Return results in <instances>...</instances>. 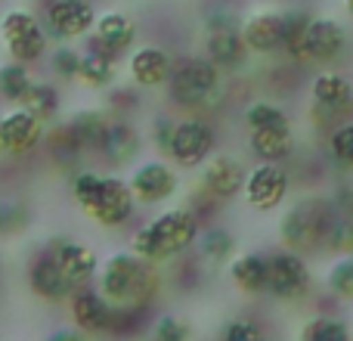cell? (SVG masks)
<instances>
[{
  "label": "cell",
  "mask_w": 353,
  "mask_h": 341,
  "mask_svg": "<svg viewBox=\"0 0 353 341\" xmlns=\"http://www.w3.org/2000/svg\"><path fill=\"white\" fill-rule=\"evenodd\" d=\"M189 335H192L189 323L180 317H174V313H165V317L155 320L152 341H189Z\"/></svg>",
  "instance_id": "obj_40"
},
{
  "label": "cell",
  "mask_w": 353,
  "mask_h": 341,
  "mask_svg": "<svg viewBox=\"0 0 353 341\" xmlns=\"http://www.w3.org/2000/svg\"><path fill=\"white\" fill-rule=\"evenodd\" d=\"M31 75L28 68L22 66V62H10V66L0 68V97L6 99V103H22L25 93L31 90Z\"/></svg>",
  "instance_id": "obj_34"
},
{
  "label": "cell",
  "mask_w": 353,
  "mask_h": 341,
  "mask_svg": "<svg viewBox=\"0 0 353 341\" xmlns=\"http://www.w3.org/2000/svg\"><path fill=\"white\" fill-rule=\"evenodd\" d=\"M134 37H137L134 19L124 16V12H105V16L97 19V37H93L90 50L109 56V59H118L134 43Z\"/></svg>",
  "instance_id": "obj_21"
},
{
  "label": "cell",
  "mask_w": 353,
  "mask_h": 341,
  "mask_svg": "<svg viewBox=\"0 0 353 341\" xmlns=\"http://www.w3.org/2000/svg\"><path fill=\"white\" fill-rule=\"evenodd\" d=\"M43 134H47L43 121L34 118L31 112H25L22 106L12 109V112H6V115L0 118V149L10 153V155L31 153L34 146L43 143Z\"/></svg>",
  "instance_id": "obj_15"
},
{
  "label": "cell",
  "mask_w": 353,
  "mask_h": 341,
  "mask_svg": "<svg viewBox=\"0 0 353 341\" xmlns=\"http://www.w3.org/2000/svg\"><path fill=\"white\" fill-rule=\"evenodd\" d=\"M47 341H87V335L78 332V329H59V332H53Z\"/></svg>",
  "instance_id": "obj_45"
},
{
  "label": "cell",
  "mask_w": 353,
  "mask_h": 341,
  "mask_svg": "<svg viewBox=\"0 0 353 341\" xmlns=\"http://www.w3.org/2000/svg\"><path fill=\"white\" fill-rule=\"evenodd\" d=\"M245 177H248V170L239 159L214 155L201 170V193L211 195L214 202H230L245 189Z\"/></svg>",
  "instance_id": "obj_14"
},
{
  "label": "cell",
  "mask_w": 353,
  "mask_h": 341,
  "mask_svg": "<svg viewBox=\"0 0 353 341\" xmlns=\"http://www.w3.org/2000/svg\"><path fill=\"white\" fill-rule=\"evenodd\" d=\"M22 109L31 112L34 118H41L43 124L53 121V118L59 115V90H56L53 84H47V81H34L31 90L25 93V99H22Z\"/></svg>",
  "instance_id": "obj_29"
},
{
  "label": "cell",
  "mask_w": 353,
  "mask_h": 341,
  "mask_svg": "<svg viewBox=\"0 0 353 341\" xmlns=\"http://www.w3.org/2000/svg\"><path fill=\"white\" fill-rule=\"evenodd\" d=\"M292 193V174H288L285 165H257L248 170L245 177V202L254 211H276L282 208V202Z\"/></svg>",
  "instance_id": "obj_10"
},
{
  "label": "cell",
  "mask_w": 353,
  "mask_h": 341,
  "mask_svg": "<svg viewBox=\"0 0 353 341\" xmlns=\"http://www.w3.org/2000/svg\"><path fill=\"white\" fill-rule=\"evenodd\" d=\"M0 31H3V41H6V50H10L12 62L28 66V62H37L47 53V31H43V25L37 22L31 12L10 10L3 16Z\"/></svg>",
  "instance_id": "obj_9"
},
{
  "label": "cell",
  "mask_w": 353,
  "mask_h": 341,
  "mask_svg": "<svg viewBox=\"0 0 353 341\" xmlns=\"http://www.w3.org/2000/svg\"><path fill=\"white\" fill-rule=\"evenodd\" d=\"M130 193H134L137 202L143 205H161L176 193L180 180H176V170L165 162H146L130 174Z\"/></svg>",
  "instance_id": "obj_16"
},
{
  "label": "cell",
  "mask_w": 353,
  "mask_h": 341,
  "mask_svg": "<svg viewBox=\"0 0 353 341\" xmlns=\"http://www.w3.org/2000/svg\"><path fill=\"white\" fill-rule=\"evenodd\" d=\"M214 149V128L205 118H183L174 128V140H171V155L168 159L180 168H199L208 162Z\"/></svg>",
  "instance_id": "obj_12"
},
{
  "label": "cell",
  "mask_w": 353,
  "mask_h": 341,
  "mask_svg": "<svg viewBox=\"0 0 353 341\" xmlns=\"http://www.w3.org/2000/svg\"><path fill=\"white\" fill-rule=\"evenodd\" d=\"M53 72L59 75V78H65V81L78 78V72H81V53H78V50H72V47H59L53 53Z\"/></svg>",
  "instance_id": "obj_42"
},
{
  "label": "cell",
  "mask_w": 353,
  "mask_h": 341,
  "mask_svg": "<svg viewBox=\"0 0 353 341\" xmlns=\"http://www.w3.org/2000/svg\"><path fill=\"white\" fill-rule=\"evenodd\" d=\"M325 149H329V159L335 162L341 170H353V121L329 128Z\"/></svg>",
  "instance_id": "obj_32"
},
{
  "label": "cell",
  "mask_w": 353,
  "mask_h": 341,
  "mask_svg": "<svg viewBox=\"0 0 353 341\" xmlns=\"http://www.w3.org/2000/svg\"><path fill=\"white\" fill-rule=\"evenodd\" d=\"M112 106L121 109V115H128V109H137V93L134 90H121L112 97Z\"/></svg>",
  "instance_id": "obj_44"
},
{
  "label": "cell",
  "mask_w": 353,
  "mask_h": 341,
  "mask_svg": "<svg viewBox=\"0 0 353 341\" xmlns=\"http://www.w3.org/2000/svg\"><path fill=\"white\" fill-rule=\"evenodd\" d=\"M267 267H270L267 295H273L276 301H301L310 295L313 276L304 255H294L288 249L273 251V255H267Z\"/></svg>",
  "instance_id": "obj_8"
},
{
  "label": "cell",
  "mask_w": 353,
  "mask_h": 341,
  "mask_svg": "<svg viewBox=\"0 0 353 341\" xmlns=\"http://www.w3.org/2000/svg\"><path fill=\"white\" fill-rule=\"evenodd\" d=\"M344 10H347V16H353V0H341Z\"/></svg>",
  "instance_id": "obj_46"
},
{
  "label": "cell",
  "mask_w": 353,
  "mask_h": 341,
  "mask_svg": "<svg viewBox=\"0 0 353 341\" xmlns=\"http://www.w3.org/2000/svg\"><path fill=\"white\" fill-rule=\"evenodd\" d=\"M245 124L251 130H270V128H292V118L282 106H276L273 99H257L245 109Z\"/></svg>",
  "instance_id": "obj_31"
},
{
  "label": "cell",
  "mask_w": 353,
  "mask_h": 341,
  "mask_svg": "<svg viewBox=\"0 0 353 341\" xmlns=\"http://www.w3.org/2000/svg\"><path fill=\"white\" fill-rule=\"evenodd\" d=\"M230 280L245 295H267V286H270L267 255H257V251L236 255L230 261Z\"/></svg>",
  "instance_id": "obj_23"
},
{
  "label": "cell",
  "mask_w": 353,
  "mask_h": 341,
  "mask_svg": "<svg viewBox=\"0 0 353 341\" xmlns=\"http://www.w3.org/2000/svg\"><path fill=\"white\" fill-rule=\"evenodd\" d=\"M134 205H137V199H134V193H130V183L121 180V177H105L103 174L97 199L84 208V214L90 220H97L99 226H121V224L130 220Z\"/></svg>",
  "instance_id": "obj_11"
},
{
  "label": "cell",
  "mask_w": 353,
  "mask_h": 341,
  "mask_svg": "<svg viewBox=\"0 0 353 341\" xmlns=\"http://www.w3.org/2000/svg\"><path fill=\"white\" fill-rule=\"evenodd\" d=\"M68 311H72L78 332H84V335H109L112 304L97 289H74Z\"/></svg>",
  "instance_id": "obj_19"
},
{
  "label": "cell",
  "mask_w": 353,
  "mask_h": 341,
  "mask_svg": "<svg viewBox=\"0 0 353 341\" xmlns=\"http://www.w3.org/2000/svg\"><path fill=\"white\" fill-rule=\"evenodd\" d=\"M201 224L189 208H171L161 211L159 217H152L149 224H143L130 239V251L143 261H171L180 257L199 242Z\"/></svg>",
  "instance_id": "obj_2"
},
{
  "label": "cell",
  "mask_w": 353,
  "mask_h": 341,
  "mask_svg": "<svg viewBox=\"0 0 353 341\" xmlns=\"http://www.w3.org/2000/svg\"><path fill=\"white\" fill-rule=\"evenodd\" d=\"M109 124H112V118H105V112L84 109L68 121V128H72L74 137L81 140L84 153H99L105 143V134H109Z\"/></svg>",
  "instance_id": "obj_26"
},
{
  "label": "cell",
  "mask_w": 353,
  "mask_h": 341,
  "mask_svg": "<svg viewBox=\"0 0 353 341\" xmlns=\"http://www.w3.org/2000/svg\"><path fill=\"white\" fill-rule=\"evenodd\" d=\"M43 143H47L50 159H53L59 168L74 165V162L81 159V153H84L81 140L74 137V130L68 128V124H56V128H50L47 134H43Z\"/></svg>",
  "instance_id": "obj_27"
},
{
  "label": "cell",
  "mask_w": 353,
  "mask_h": 341,
  "mask_svg": "<svg viewBox=\"0 0 353 341\" xmlns=\"http://www.w3.org/2000/svg\"><path fill=\"white\" fill-rule=\"evenodd\" d=\"M310 99H313V115L325 118V121H353V81L344 72L335 68H323L313 75L310 81Z\"/></svg>",
  "instance_id": "obj_6"
},
{
  "label": "cell",
  "mask_w": 353,
  "mask_h": 341,
  "mask_svg": "<svg viewBox=\"0 0 353 341\" xmlns=\"http://www.w3.org/2000/svg\"><path fill=\"white\" fill-rule=\"evenodd\" d=\"M335 217H338V205L332 199L313 195V199L294 202L279 220L282 249L294 251V255H307V251L325 249Z\"/></svg>",
  "instance_id": "obj_3"
},
{
  "label": "cell",
  "mask_w": 353,
  "mask_h": 341,
  "mask_svg": "<svg viewBox=\"0 0 353 341\" xmlns=\"http://www.w3.org/2000/svg\"><path fill=\"white\" fill-rule=\"evenodd\" d=\"M140 134H137V128L128 121V118H115V121L109 124V134H105V143H103V159L109 162V165H128V162L137 159V153H140Z\"/></svg>",
  "instance_id": "obj_25"
},
{
  "label": "cell",
  "mask_w": 353,
  "mask_h": 341,
  "mask_svg": "<svg viewBox=\"0 0 353 341\" xmlns=\"http://www.w3.org/2000/svg\"><path fill=\"white\" fill-rule=\"evenodd\" d=\"M161 280L152 261L134 251H118L99 267V295L118 307H149L159 295Z\"/></svg>",
  "instance_id": "obj_1"
},
{
  "label": "cell",
  "mask_w": 353,
  "mask_h": 341,
  "mask_svg": "<svg viewBox=\"0 0 353 341\" xmlns=\"http://www.w3.org/2000/svg\"><path fill=\"white\" fill-rule=\"evenodd\" d=\"M220 87V68L208 56H183L174 62L168 93L180 109H201Z\"/></svg>",
  "instance_id": "obj_4"
},
{
  "label": "cell",
  "mask_w": 353,
  "mask_h": 341,
  "mask_svg": "<svg viewBox=\"0 0 353 341\" xmlns=\"http://www.w3.org/2000/svg\"><path fill=\"white\" fill-rule=\"evenodd\" d=\"M251 153L261 159V165H282L294 153V130L292 128H270L248 134Z\"/></svg>",
  "instance_id": "obj_24"
},
{
  "label": "cell",
  "mask_w": 353,
  "mask_h": 341,
  "mask_svg": "<svg viewBox=\"0 0 353 341\" xmlns=\"http://www.w3.org/2000/svg\"><path fill=\"white\" fill-rule=\"evenodd\" d=\"M199 255L205 257L208 264H226L236 257V236L230 230H220V226H211L199 236Z\"/></svg>",
  "instance_id": "obj_30"
},
{
  "label": "cell",
  "mask_w": 353,
  "mask_h": 341,
  "mask_svg": "<svg viewBox=\"0 0 353 341\" xmlns=\"http://www.w3.org/2000/svg\"><path fill=\"white\" fill-rule=\"evenodd\" d=\"M28 286H31V292H34L37 298H43V301H62V298H68V295H72V286L65 282V276H62L59 264L53 261V255L47 251V245H43V249L31 257V264H28Z\"/></svg>",
  "instance_id": "obj_20"
},
{
  "label": "cell",
  "mask_w": 353,
  "mask_h": 341,
  "mask_svg": "<svg viewBox=\"0 0 353 341\" xmlns=\"http://www.w3.org/2000/svg\"><path fill=\"white\" fill-rule=\"evenodd\" d=\"M47 251L53 255V261L59 264L62 276H65V282L72 289H87V282L97 276L99 270V261H97V251L87 249L84 242H74V239H53V242L47 245Z\"/></svg>",
  "instance_id": "obj_13"
},
{
  "label": "cell",
  "mask_w": 353,
  "mask_h": 341,
  "mask_svg": "<svg viewBox=\"0 0 353 341\" xmlns=\"http://www.w3.org/2000/svg\"><path fill=\"white\" fill-rule=\"evenodd\" d=\"M251 50L242 41V28H239L232 12H214L208 19V41H205V56L220 68V72H236L248 62Z\"/></svg>",
  "instance_id": "obj_7"
},
{
  "label": "cell",
  "mask_w": 353,
  "mask_h": 341,
  "mask_svg": "<svg viewBox=\"0 0 353 341\" xmlns=\"http://www.w3.org/2000/svg\"><path fill=\"white\" fill-rule=\"evenodd\" d=\"M47 25L53 37H81L97 25V10L90 0H53L47 10Z\"/></svg>",
  "instance_id": "obj_18"
},
{
  "label": "cell",
  "mask_w": 353,
  "mask_h": 341,
  "mask_svg": "<svg viewBox=\"0 0 353 341\" xmlns=\"http://www.w3.org/2000/svg\"><path fill=\"white\" fill-rule=\"evenodd\" d=\"M325 249H332L338 257L353 255V214H344L341 208H338V217H335V224H332Z\"/></svg>",
  "instance_id": "obj_38"
},
{
  "label": "cell",
  "mask_w": 353,
  "mask_h": 341,
  "mask_svg": "<svg viewBox=\"0 0 353 341\" xmlns=\"http://www.w3.org/2000/svg\"><path fill=\"white\" fill-rule=\"evenodd\" d=\"M220 341H267V332L251 317H232L220 329Z\"/></svg>",
  "instance_id": "obj_37"
},
{
  "label": "cell",
  "mask_w": 353,
  "mask_h": 341,
  "mask_svg": "<svg viewBox=\"0 0 353 341\" xmlns=\"http://www.w3.org/2000/svg\"><path fill=\"white\" fill-rule=\"evenodd\" d=\"M325 289L338 301H353V255L338 257L325 273Z\"/></svg>",
  "instance_id": "obj_36"
},
{
  "label": "cell",
  "mask_w": 353,
  "mask_h": 341,
  "mask_svg": "<svg viewBox=\"0 0 353 341\" xmlns=\"http://www.w3.org/2000/svg\"><path fill=\"white\" fill-rule=\"evenodd\" d=\"M242 41L251 53L270 56L285 50V16L276 10L254 12L248 22L242 25Z\"/></svg>",
  "instance_id": "obj_17"
},
{
  "label": "cell",
  "mask_w": 353,
  "mask_h": 341,
  "mask_svg": "<svg viewBox=\"0 0 353 341\" xmlns=\"http://www.w3.org/2000/svg\"><path fill=\"white\" fill-rule=\"evenodd\" d=\"M146 320H149V307H118V304H112L109 335H115V338H134L137 332L146 326Z\"/></svg>",
  "instance_id": "obj_35"
},
{
  "label": "cell",
  "mask_w": 353,
  "mask_h": 341,
  "mask_svg": "<svg viewBox=\"0 0 353 341\" xmlns=\"http://www.w3.org/2000/svg\"><path fill=\"white\" fill-rule=\"evenodd\" d=\"M344 47H347V28L332 16H313L304 37L288 47L285 56L294 66H329L341 59Z\"/></svg>",
  "instance_id": "obj_5"
},
{
  "label": "cell",
  "mask_w": 353,
  "mask_h": 341,
  "mask_svg": "<svg viewBox=\"0 0 353 341\" xmlns=\"http://www.w3.org/2000/svg\"><path fill=\"white\" fill-rule=\"evenodd\" d=\"M78 78L84 81V84H90V87H109L112 81H115V59H109V56L90 50V53L81 56Z\"/></svg>",
  "instance_id": "obj_33"
},
{
  "label": "cell",
  "mask_w": 353,
  "mask_h": 341,
  "mask_svg": "<svg viewBox=\"0 0 353 341\" xmlns=\"http://www.w3.org/2000/svg\"><path fill=\"white\" fill-rule=\"evenodd\" d=\"M298 341H353V335H350V326L341 317L316 313V317H310L301 326Z\"/></svg>",
  "instance_id": "obj_28"
},
{
  "label": "cell",
  "mask_w": 353,
  "mask_h": 341,
  "mask_svg": "<svg viewBox=\"0 0 353 341\" xmlns=\"http://www.w3.org/2000/svg\"><path fill=\"white\" fill-rule=\"evenodd\" d=\"M174 128H176V121H174V118H168V115H159L152 121V130H149V137H152V146L159 149L161 155H171Z\"/></svg>",
  "instance_id": "obj_43"
},
{
  "label": "cell",
  "mask_w": 353,
  "mask_h": 341,
  "mask_svg": "<svg viewBox=\"0 0 353 341\" xmlns=\"http://www.w3.org/2000/svg\"><path fill=\"white\" fill-rule=\"evenodd\" d=\"M174 59L168 56V50L161 47H140L130 56V78L137 87H161L171 81Z\"/></svg>",
  "instance_id": "obj_22"
},
{
  "label": "cell",
  "mask_w": 353,
  "mask_h": 341,
  "mask_svg": "<svg viewBox=\"0 0 353 341\" xmlns=\"http://www.w3.org/2000/svg\"><path fill=\"white\" fill-rule=\"evenodd\" d=\"M99 183H103V174H97V170H78V174L72 177V199L78 202L81 211L97 199Z\"/></svg>",
  "instance_id": "obj_39"
},
{
  "label": "cell",
  "mask_w": 353,
  "mask_h": 341,
  "mask_svg": "<svg viewBox=\"0 0 353 341\" xmlns=\"http://www.w3.org/2000/svg\"><path fill=\"white\" fill-rule=\"evenodd\" d=\"M28 224V214H25L22 205H12V202L0 199V236H12L22 226Z\"/></svg>",
  "instance_id": "obj_41"
}]
</instances>
